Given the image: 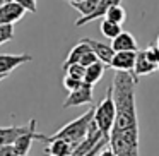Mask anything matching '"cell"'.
I'll list each match as a JSON object with an SVG mask.
<instances>
[{
	"instance_id": "cell-1",
	"label": "cell",
	"mask_w": 159,
	"mask_h": 156,
	"mask_svg": "<svg viewBox=\"0 0 159 156\" xmlns=\"http://www.w3.org/2000/svg\"><path fill=\"white\" fill-rule=\"evenodd\" d=\"M139 77L134 72L116 70L113 76V98L116 105V118L111 130H123L130 127H139L137 106H135V86Z\"/></svg>"
},
{
	"instance_id": "cell-2",
	"label": "cell",
	"mask_w": 159,
	"mask_h": 156,
	"mask_svg": "<svg viewBox=\"0 0 159 156\" xmlns=\"http://www.w3.org/2000/svg\"><path fill=\"white\" fill-rule=\"evenodd\" d=\"M94 110H96V106L91 105L89 110L84 111L80 117H77L75 120L65 124L62 129H58L53 135H50V141H52V139H65V141H69L70 144H74V148H75V146L79 144L84 137H86L87 130H89L91 124H93Z\"/></svg>"
},
{
	"instance_id": "cell-3",
	"label": "cell",
	"mask_w": 159,
	"mask_h": 156,
	"mask_svg": "<svg viewBox=\"0 0 159 156\" xmlns=\"http://www.w3.org/2000/svg\"><path fill=\"white\" fill-rule=\"evenodd\" d=\"M110 148L113 151V154H120V156L139 154V127L111 130Z\"/></svg>"
},
{
	"instance_id": "cell-4",
	"label": "cell",
	"mask_w": 159,
	"mask_h": 156,
	"mask_svg": "<svg viewBox=\"0 0 159 156\" xmlns=\"http://www.w3.org/2000/svg\"><path fill=\"white\" fill-rule=\"evenodd\" d=\"M115 118H116V105H115V98H113V86H110L106 89L104 98L101 100V103L94 110V122L101 129L104 137L108 139H110L111 129L115 125Z\"/></svg>"
},
{
	"instance_id": "cell-5",
	"label": "cell",
	"mask_w": 159,
	"mask_h": 156,
	"mask_svg": "<svg viewBox=\"0 0 159 156\" xmlns=\"http://www.w3.org/2000/svg\"><path fill=\"white\" fill-rule=\"evenodd\" d=\"M80 105H93V84L84 81L77 89L69 91V96L63 101V108L80 106Z\"/></svg>"
},
{
	"instance_id": "cell-6",
	"label": "cell",
	"mask_w": 159,
	"mask_h": 156,
	"mask_svg": "<svg viewBox=\"0 0 159 156\" xmlns=\"http://www.w3.org/2000/svg\"><path fill=\"white\" fill-rule=\"evenodd\" d=\"M33 141H45V142H50V135H45V134H39L36 132V125L33 129H29L28 132H24L22 135H19L17 141L14 142V148H16V156H24L29 153L33 146Z\"/></svg>"
},
{
	"instance_id": "cell-7",
	"label": "cell",
	"mask_w": 159,
	"mask_h": 156,
	"mask_svg": "<svg viewBox=\"0 0 159 156\" xmlns=\"http://www.w3.org/2000/svg\"><path fill=\"white\" fill-rule=\"evenodd\" d=\"M26 14V9L16 0H9L0 7V24H14Z\"/></svg>"
},
{
	"instance_id": "cell-8",
	"label": "cell",
	"mask_w": 159,
	"mask_h": 156,
	"mask_svg": "<svg viewBox=\"0 0 159 156\" xmlns=\"http://www.w3.org/2000/svg\"><path fill=\"white\" fill-rule=\"evenodd\" d=\"M33 60L31 53H19V55H14V53H2L0 55V74H11L14 69H17L22 64H28Z\"/></svg>"
},
{
	"instance_id": "cell-9",
	"label": "cell",
	"mask_w": 159,
	"mask_h": 156,
	"mask_svg": "<svg viewBox=\"0 0 159 156\" xmlns=\"http://www.w3.org/2000/svg\"><path fill=\"white\" fill-rule=\"evenodd\" d=\"M135 59H137V52H115L113 59H111V62H110V67L113 70L134 72Z\"/></svg>"
},
{
	"instance_id": "cell-10",
	"label": "cell",
	"mask_w": 159,
	"mask_h": 156,
	"mask_svg": "<svg viewBox=\"0 0 159 156\" xmlns=\"http://www.w3.org/2000/svg\"><path fill=\"white\" fill-rule=\"evenodd\" d=\"M82 40L91 46V50L98 55V59L110 67V62H111V59H113V55H115L113 46L106 45V43H103V41H98V40H91V38H82Z\"/></svg>"
},
{
	"instance_id": "cell-11",
	"label": "cell",
	"mask_w": 159,
	"mask_h": 156,
	"mask_svg": "<svg viewBox=\"0 0 159 156\" xmlns=\"http://www.w3.org/2000/svg\"><path fill=\"white\" fill-rule=\"evenodd\" d=\"M111 46L115 52H137L139 50L137 40L127 31H121L118 36H115L111 40Z\"/></svg>"
},
{
	"instance_id": "cell-12",
	"label": "cell",
	"mask_w": 159,
	"mask_h": 156,
	"mask_svg": "<svg viewBox=\"0 0 159 156\" xmlns=\"http://www.w3.org/2000/svg\"><path fill=\"white\" fill-rule=\"evenodd\" d=\"M157 65L145 55L144 50H137V59H135V67H134V74L137 77L140 76H149V74L156 72Z\"/></svg>"
},
{
	"instance_id": "cell-13",
	"label": "cell",
	"mask_w": 159,
	"mask_h": 156,
	"mask_svg": "<svg viewBox=\"0 0 159 156\" xmlns=\"http://www.w3.org/2000/svg\"><path fill=\"white\" fill-rule=\"evenodd\" d=\"M113 4H121V0H99V4H98V9L93 12V14L89 16H84V17L77 19L75 21V26L77 28H80V26H86L89 24L91 21H96V19L99 17H104V14H106V11L111 7Z\"/></svg>"
},
{
	"instance_id": "cell-14",
	"label": "cell",
	"mask_w": 159,
	"mask_h": 156,
	"mask_svg": "<svg viewBox=\"0 0 159 156\" xmlns=\"http://www.w3.org/2000/svg\"><path fill=\"white\" fill-rule=\"evenodd\" d=\"M74 151V144H70L65 139H52L50 146L46 148V153L53 156H69Z\"/></svg>"
},
{
	"instance_id": "cell-15",
	"label": "cell",
	"mask_w": 159,
	"mask_h": 156,
	"mask_svg": "<svg viewBox=\"0 0 159 156\" xmlns=\"http://www.w3.org/2000/svg\"><path fill=\"white\" fill-rule=\"evenodd\" d=\"M106 64L104 62H101V60H98V62H94V64H91V65H87L86 67V77H84V81L86 83H89V84H96L98 81L103 77V74H104V70H106Z\"/></svg>"
},
{
	"instance_id": "cell-16",
	"label": "cell",
	"mask_w": 159,
	"mask_h": 156,
	"mask_svg": "<svg viewBox=\"0 0 159 156\" xmlns=\"http://www.w3.org/2000/svg\"><path fill=\"white\" fill-rule=\"evenodd\" d=\"M91 46L87 45L86 41H84V40H80V43H77L75 46H74L72 50H70L69 52V55H67V59H65V62H63V69H65L67 65H70V64H74V62H79L80 60V57L84 55V53L87 52V50H89Z\"/></svg>"
},
{
	"instance_id": "cell-17",
	"label": "cell",
	"mask_w": 159,
	"mask_h": 156,
	"mask_svg": "<svg viewBox=\"0 0 159 156\" xmlns=\"http://www.w3.org/2000/svg\"><path fill=\"white\" fill-rule=\"evenodd\" d=\"M99 29H101V33H103L104 38L113 40L115 36H118L121 33V24H118V22L110 21L108 17H104L103 21H101V24H99Z\"/></svg>"
},
{
	"instance_id": "cell-18",
	"label": "cell",
	"mask_w": 159,
	"mask_h": 156,
	"mask_svg": "<svg viewBox=\"0 0 159 156\" xmlns=\"http://www.w3.org/2000/svg\"><path fill=\"white\" fill-rule=\"evenodd\" d=\"M98 4H99V0H79V2H70V7L79 11L84 17V16H89L96 11Z\"/></svg>"
},
{
	"instance_id": "cell-19",
	"label": "cell",
	"mask_w": 159,
	"mask_h": 156,
	"mask_svg": "<svg viewBox=\"0 0 159 156\" xmlns=\"http://www.w3.org/2000/svg\"><path fill=\"white\" fill-rule=\"evenodd\" d=\"M104 17H108L110 21L118 22V24H123L125 19H127V12H125V9L121 7L120 4H113V5H111V7L106 11Z\"/></svg>"
},
{
	"instance_id": "cell-20",
	"label": "cell",
	"mask_w": 159,
	"mask_h": 156,
	"mask_svg": "<svg viewBox=\"0 0 159 156\" xmlns=\"http://www.w3.org/2000/svg\"><path fill=\"white\" fill-rule=\"evenodd\" d=\"M63 70H65L69 76L75 77V79H80V81H84V77H86V67H84L80 62L70 64V65H67Z\"/></svg>"
},
{
	"instance_id": "cell-21",
	"label": "cell",
	"mask_w": 159,
	"mask_h": 156,
	"mask_svg": "<svg viewBox=\"0 0 159 156\" xmlns=\"http://www.w3.org/2000/svg\"><path fill=\"white\" fill-rule=\"evenodd\" d=\"M14 38V24H0V45Z\"/></svg>"
},
{
	"instance_id": "cell-22",
	"label": "cell",
	"mask_w": 159,
	"mask_h": 156,
	"mask_svg": "<svg viewBox=\"0 0 159 156\" xmlns=\"http://www.w3.org/2000/svg\"><path fill=\"white\" fill-rule=\"evenodd\" d=\"M82 83H84V81L75 79V77L69 76V74H65V77H63V87H65L67 91H74V89H77V87H79Z\"/></svg>"
},
{
	"instance_id": "cell-23",
	"label": "cell",
	"mask_w": 159,
	"mask_h": 156,
	"mask_svg": "<svg viewBox=\"0 0 159 156\" xmlns=\"http://www.w3.org/2000/svg\"><path fill=\"white\" fill-rule=\"evenodd\" d=\"M144 52H145V55L157 65V70H159V46L157 45H151L149 48H145Z\"/></svg>"
},
{
	"instance_id": "cell-24",
	"label": "cell",
	"mask_w": 159,
	"mask_h": 156,
	"mask_svg": "<svg viewBox=\"0 0 159 156\" xmlns=\"http://www.w3.org/2000/svg\"><path fill=\"white\" fill-rule=\"evenodd\" d=\"M98 60H99V59H98V55H96V53H94L93 52V50H87V52L86 53H84V55L82 57H80V60H79V62L80 64H82V65L84 67H87V65H91V64H94V62H98Z\"/></svg>"
},
{
	"instance_id": "cell-25",
	"label": "cell",
	"mask_w": 159,
	"mask_h": 156,
	"mask_svg": "<svg viewBox=\"0 0 159 156\" xmlns=\"http://www.w3.org/2000/svg\"><path fill=\"white\" fill-rule=\"evenodd\" d=\"M0 156H16L14 144H2L0 146Z\"/></svg>"
},
{
	"instance_id": "cell-26",
	"label": "cell",
	"mask_w": 159,
	"mask_h": 156,
	"mask_svg": "<svg viewBox=\"0 0 159 156\" xmlns=\"http://www.w3.org/2000/svg\"><path fill=\"white\" fill-rule=\"evenodd\" d=\"M16 2H19L28 12H36V0H16Z\"/></svg>"
},
{
	"instance_id": "cell-27",
	"label": "cell",
	"mask_w": 159,
	"mask_h": 156,
	"mask_svg": "<svg viewBox=\"0 0 159 156\" xmlns=\"http://www.w3.org/2000/svg\"><path fill=\"white\" fill-rule=\"evenodd\" d=\"M5 77H7V74H0V83H2V81L5 79Z\"/></svg>"
},
{
	"instance_id": "cell-28",
	"label": "cell",
	"mask_w": 159,
	"mask_h": 156,
	"mask_svg": "<svg viewBox=\"0 0 159 156\" xmlns=\"http://www.w3.org/2000/svg\"><path fill=\"white\" fill-rule=\"evenodd\" d=\"M67 2H69V4H70V2H79V0H67Z\"/></svg>"
},
{
	"instance_id": "cell-29",
	"label": "cell",
	"mask_w": 159,
	"mask_h": 156,
	"mask_svg": "<svg viewBox=\"0 0 159 156\" xmlns=\"http://www.w3.org/2000/svg\"><path fill=\"white\" fill-rule=\"evenodd\" d=\"M156 45H157V46H159V36H157V43H156Z\"/></svg>"
}]
</instances>
